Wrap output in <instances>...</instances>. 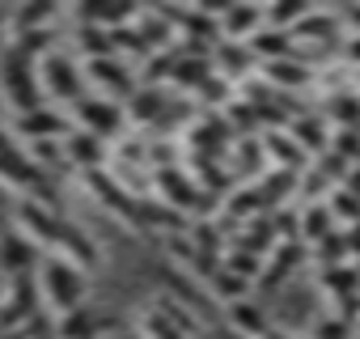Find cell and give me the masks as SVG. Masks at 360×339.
<instances>
[{"label":"cell","instance_id":"ba28073f","mask_svg":"<svg viewBox=\"0 0 360 339\" xmlns=\"http://www.w3.org/2000/svg\"><path fill=\"white\" fill-rule=\"evenodd\" d=\"M39 246L26 238V234H18V229H5L0 234V276H5V284L9 280H22V276H34L39 271Z\"/></svg>","mask_w":360,"mask_h":339},{"label":"cell","instance_id":"ac0fdd59","mask_svg":"<svg viewBox=\"0 0 360 339\" xmlns=\"http://www.w3.org/2000/svg\"><path fill=\"white\" fill-rule=\"evenodd\" d=\"M208 77H212V60H208V56H183V51L174 47V68H169V81H174V85L200 89Z\"/></svg>","mask_w":360,"mask_h":339},{"label":"cell","instance_id":"f546056e","mask_svg":"<svg viewBox=\"0 0 360 339\" xmlns=\"http://www.w3.org/2000/svg\"><path fill=\"white\" fill-rule=\"evenodd\" d=\"M5 30H9V9H0V47H5Z\"/></svg>","mask_w":360,"mask_h":339},{"label":"cell","instance_id":"d6a6232c","mask_svg":"<svg viewBox=\"0 0 360 339\" xmlns=\"http://www.w3.org/2000/svg\"><path fill=\"white\" fill-rule=\"evenodd\" d=\"M0 110H5V98H0Z\"/></svg>","mask_w":360,"mask_h":339},{"label":"cell","instance_id":"4dcf8cb0","mask_svg":"<svg viewBox=\"0 0 360 339\" xmlns=\"http://www.w3.org/2000/svg\"><path fill=\"white\" fill-rule=\"evenodd\" d=\"M0 339H26V331H0Z\"/></svg>","mask_w":360,"mask_h":339},{"label":"cell","instance_id":"9a60e30c","mask_svg":"<svg viewBox=\"0 0 360 339\" xmlns=\"http://www.w3.org/2000/svg\"><path fill=\"white\" fill-rule=\"evenodd\" d=\"M106 326H110V318H102L89 305H81V309L56 318V339H102Z\"/></svg>","mask_w":360,"mask_h":339},{"label":"cell","instance_id":"9c48e42d","mask_svg":"<svg viewBox=\"0 0 360 339\" xmlns=\"http://www.w3.org/2000/svg\"><path fill=\"white\" fill-rule=\"evenodd\" d=\"M64 157L72 170H81V174H98V170H106V157H110V144H102L98 136L72 127V136L64 140Z\"/></svg>","mask_w":360,"mask_h":339},{"label":"cell","instance_id":"52a82bcc","mask_svg":"<svg viewBox=\"0 0 360 339\" xmlns=\"http://www.w3.org/2000/svg\"><path fill=\"white\" fill-rule=\"evenodd\" d=\"M72 115L68 110H60V106H34V110H26V115H13V136H22L26 144H34V140H68L72 136Z\"/></svg>","mask_w":360,"mask_h":339},{"label":"cell","instance_id":"cb8c5ba5","mask_svg":"<svg viewBox=\"0 0 360 339\" xmlns=\"http://www.w3.org/2000/svg\"><path fill=\"white\" fill-rule=\"evenodd\" d=\"M208 288L217 293V301H221V305H233V301H242V297H246L250 280L233 276L229 267H217V271H212V280H208Z\"/></svg>","mask_w":360,"mask_h":339},{"label":"cell","instance_id":"7c38bea8","mask_svg":"<svg viewBox=\"0 0 360 339\" xmlns=\"http://www.w3.org/2000/svg\"><path fill=\"white\" fill-rule=\"evenodd\" d=\"M56 18H60L56 0H30V5H22V9H9V30H13V39L39 34V30H51Z\"/></svg>","mask_w":360,"mask_h":339},{"label":"cell","instance_id":"83f0119b","mask_svg":"<svg viewBox=\"0 0 360 339\" xmlns=\"http://www.w3.org/2000/svg\"><path fill=\"white\" fill-rule=\"evenodd\" d=\"M339 56H343L347 64H356V68H360V34H347V39L339 43Z\"/></svg>","mask_w":360,"mask_h":339},{"label":"cell","instance_id":"7a4b0ae2","mask_svg":"<svg viewBox=\"0 0 360 339\" xmlns=\"http://www.w3.org/2000/svg\"><path fill=\"white\" fill-rule=\"evenodd\" d=\"M34 77H39V94H43V102L51 106V102H77L81 94H85V77H81V64L68 56V51H47L39 64H34Z\"/></svg>","mask_w":360,"mask_h":339},{"label":"cell","instance_id":"8fae6325","mask_svg":"<svg viewBox=\"0 0 360 339\" xmlns=\"http://www.w3.org/2000/svg\"><path fill=\"white\" fill-rule=\"evenodd\" d=\"M217 30H221V39H229V43H246L250 34L263 30V5H221Z\"/></svg>","mask_w":360,"mask_h":339},{"label":"cell","instance_id":"5bb4252c","mask_svg":"<svg viewBox=\"0 0 360 339\" xmlns=\"http://www.w3.org/2000/svg\"><path fill=\"white\" fill-rule=\"evenodd\" d=\"M225 322H229L233 339H259V335L271 326V322H267V314H263V305H255L250 297H242V301L225 305Z\"/></svg>","mask_w":360,"mask_h":339},{"label":"cell","instance_id":"4316f807","mask_svg":"<svg viewBox=\"0 0 360 339\" xmlns=\"http://www.w3.org/2000/svg\"><path fill=\"white\" fill-rule=\"evenodd\" d=\"M335 119L343 123V127H356L360 132V94H335Z\"/></svg>","mask_w":360,"mask_h":339},{"label":"cell","instance_id":"ffe728a7","mask_svg":"<svg viewBox=\"0 0 360 339\" xmlns=\"http://www.w3.org/2000/svg\"><path fill=\"white\" fill-rule=\"evenodd\" d=\"M330 234H335V217H330L326 200H322V204H309V208L301 212V221H297V238L309 242V246H318V242L330 238Z\"/></svg>","mask_w":360,"mask_h":339},{"label":"cell","instance_id":"30bf717a","mask_svg":"<svg viewBox=\"0 0 360 339\" xmlns=\"http://www.w3.org/2000/svg\"><path fill=\"white\" fill-rule=\"evenodd\" d=\"M292 43H318V47H335L343 43V18L335 9H309L301 18V26L292 30Z\"/></svg>","mask_w":360,"mask_h":339},{"label":"cell","instance_id":"7402d4cb","mask_svg":"<svg viewBox=\"0 0 360 339\" xmlns=\"http://www.w3.org/2000/svg\"><path fill=\"white\" fill-rule=\"evenodd\" d=\"M77 51H81V60L115 56V47H110V30H102V26H94V22H77Z\"/></svg>","mask_w":360,"mask_h":339},{"label":"cell","instance_id":"d6986e66","mask_svg":"<svg viewBox=\"0 0 360 339\" xmlns=\"http://www.w3.org/2000/svg\"><path fill=\"white\" fill-rule=\"evenodd\" d=\"M288 136L297 140V148H301V153H314V157H322V153L330 148V127H326V119H322V115L297 119Z\"/></svg>","mask_w":360,"mask_h":339},{"label":"cell","instance_id":"277c9868","mask_svg":"<svg viewBox=\"0 0 360 339\" xmlns=\"http://www.w3.org/2000/svg\"><path fill=\"white\" fill-rule=\"evenodd\" d=\"M81 77H85V85L102 89V98H110V102H119V106H123V102L131 98V89H136V72L127 68L123 56L81 60Z\"/></svg>","mask_w":360,"mask_h":339},{"label":"cell","instance_id":"3957f363","mask_svg":"<svg viewBox=\"0 0 360 339\" xmlns=\"http://www.w3.org/2000/svg\"><path fill=\"white\" fill-rule=\"evenodd\" d=\"M68 115H72V123H77L81 132L98 136L102 144H115V140H123V132H127V115H123V106L110 102V98H102V94H81V98L72 102Z\"/></svg>","mask_w":360,"mask_h":339},{"label":"cell","instance_id":"4fadbf2b","mask_svg":"<svg viewBox=\"0 0 360 339\" xmlns=\"http://www.w3.org/2000/svg\"><path fill=\"white\" fill-rule=\"evenodd\" d=\"M301 259H305V246L301 242H276V250L263 259L255 284H284L292 276V267H301Z\"/></svg>","mask_w":360,"mask_h":339},{"label":"cell","instance_id":"8992f818","mask_svg":"<svg viewBox=\"0 0 360 339\" xmlns=\"http://www.w3.org/2000/svg\"><path fill=\"white\" fill-rule=\"evenodd\" d=\"M39 280L34 276H22V280H9L0 288V331H22L30 318H39Z\"/></svg>","mask_w":360,"mask_h":339},{"label":"cell","instance_id":"603a6c76","mask_svg":"<svg viewBox=\"0 0 360 339\" xmlns=\"http://www.w3.org/2000/svg\"><path fill=\"white\" fill-rule=\"evenodd\" d=\"M140 335H144V339H191L183 326H174L157 305H148V309L140 314Z\"/></svg>","mask_w":360,"mask_h":339},{"label":"cell","instance_id":"44dd1931","mask_svg":"<svg viewBox=\"0 0 360 339\" xmlns=\"http://www.w3.org/2000/svg\"><path fill=\"white\" fill-rule=\"evenodd\" d=\"M263 77H267L271 85H288V89H297V85L314 81V68L301 64L297 56H288V60H271V64H263Z\"/></svg>","mask_w":360,"mask_h":339},{"label":"cell","instance_id":"1f68e13d","mask_svg":"<svg viewBox=\"0 0 360 339\" xmlns=\"http://www.w3.org/2000/svg\"><path fill=\"white\" fill-rule=\"evenodd\" d=\"M352 339H360V322H356V335H352Z\"/></svg>","mask_w":360,"mask_h":339},{"label":"cell","instance_id":"e0dca14e","mask_svg":"<svg viewBox=\"0 0 360 339\" xmlns=\"http://www.w3.org/2000/svg\"><path fill=\"white\" fill-rule=\"evenodd\" d=\"M208 60H212V72H217V77H233V81L255 68V56L246 51V43H229V39H221Z\"/></svg>","mask_w":360,"mask_h":339},{"label":"cell","instance_id":"5b68a950","mask_svg":"<svg viewBox=\"0 0 360 339\" xmlns=\"http://www.w3.org/2000/svg\"><path fill=\"white\" fill-rule=\"evenodd\" d=\"M13 221H18V234H26L39 250H47V255L56 250V242H60V225H64V212H56V208H47V204L22 196V200L13 204Z\"/></svg>","mask_w":360,"mask_h":339},{"label":"cell","instance_id":"f1b7e54d","mask_svg":"<svg viewBox=\"0 0 360 339\" xmlns=\"http://www.w3.org/2000/svg\"><path fill=\"white\" fill-rule=\"evenodd\" d=\"M259 339H292V335H288V331H276V326H267V331H263Z\"/></svg>","mask_w":360,"mask_h":339},{"label":"cell","instance_id":"2e32d148","mask_svg":"<svg viewBox=\"0 0 360 339\" xmlns=\"http://www.w3.org/2000/svg\"><path fill=\"white\" fill-rule=\"evenodd\" d=\"M123 115H127V123H153L157 115H165V94H161V85H140L136 81V89H131V98L123 102Z\"/></svg>","mask_w":360,"mask_h":339},{"label":"cell","instance_id":"484cf974","mask_svg":"<svg viewBox=\"0 0 360 339\" xmlns=\"http://www.w3.org/2000/svg\"><path fill=\"white\" fill-rule=\"evenodd\" d=\"M352 335H356V322H347V318L330 314V318H322V322L314 326V335H309V339H352Z\"/></svg>","mask_w":360,"mask_h":339},{"label":"cell","instance_id":"d4e9b609","mask_svg":"<svg viewBox=\"0 0 360 339\" xmlns=\"http://www.w3.org/2000/svg\"><path fill=\"white\" fill-rule=\"evenodd\" d=\"M326 208H330V217H335V225H343V229H352V225H360V200H356L352 191H343V187H335V191L326 196Z\"/></svg>","mask_w":360,"mask_h":339},{"label":"cell","instance_id":"6da1fadb","mask_svg":"<svg viewBox=\"0 0 360 339\" xmlns=\"http://www.w3.org/2000/svg\"><path fill=\"white\" fill-rule=\"evenodd\" d=\"M34 280H39V297H43V305H51L56 318H60V314H72V309L85 305V271H81L77 263H68L64 255H56V250L43 255Z\"/></svg>","mask_w":360,"mask_h":339}]
</instances>
